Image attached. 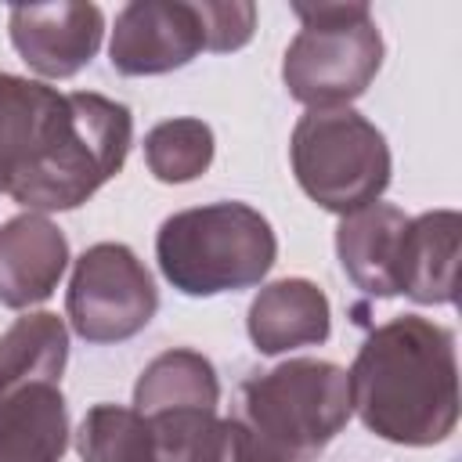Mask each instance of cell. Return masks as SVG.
<instances>
[{"label": "cell", "mask_w": 462, "mask_h": 462, "mask_svg": "<svg viewBox=\"0 0 462 462\" xmlns=\"http://www.w3.org/2000/svg\"><path fill=\"white\" fill-rule=\"evenodd\" d=\"M346 375L368 433L404 448H433L455 433L458 361L451 328L422 314H397L368 332Z\"/></svg>", "instance_id": "1"}, {"label": "cell", "mask_w": 462, "mask_h": 462, "mask_svg": "<svg viewBox=\"0 0 462 462\" xmlns=\"http://www.w3.org/2000/svg\"><path fill=\"white\" fill-rule=\"evenodd\" d=\"M130 141L134 116L123 101L94 90H72L65 94L61 119L54 123L47 144L7 184L4 195L29 213L76 209L123 170Z\"/></svg>", "instance_id": "2"}, {"label": "cell", "mask_w": 462, "mask_h": 462, "mask_svg": "<svg viewBox=\"0 0 462 462\" xmlns=\"http://www.w3.org/2000/svg\"><path fill=\"white\" fill-rule=\"evenodd\" d=\"M278 256L271 220L245 202H209L180 209L159 224L155 260L162 278L184 296L242 292L267 278Z\"/></svg>", "instance_id": "3"}, {"label": "cell", "mask_w": 462, "mask_h": 462, "mask_svg": "<svg viewBox=\"0 0 462 462\" xmlns=\"http://www.w3.org/2000/svg\"><path fill=\"white\" fill-rule=\"evenodd\" d=\"M350 375L321 357H289L242 383L235 415L267 462H318L350 422Z\"/></svg>", "instance_id": "4"}, {"label": "cell", "mask_w": 462, "mask_h": 462, "mask_svg": "<svg viewBox=\"0 0 462 462\" xmlns=\"http://www.w3.org/2000/svg\"><path fill=\"white\" fill-rule=\"evenodd\" d=\"M300 32L285 47L282 83L307 108H343L361 97L383 69V32L361 0L292 4Z\"/></svg>", "instance_id": "5"}, {"label": "cell", "mask_w": 462, "mask_h": 462, "mask_svg": "<svg viewBox=\"0 0 462 462\" xmlns=\"http://www.w3.org/2000/svg\"><path fill=\"white\" fill-rule=\"evenodd\" d=\"M289 159L307 199L339 217L379 202L390 184V144L350 105L307 108L292 126Z\"/></svg>", "instance_id": "6"}, {"label": "cell", "mask_w": 462, "mask_h": 462, "mask_svg": "<svg viewBox=\"0 0 462 462\" xmlns=\"http://www.w3.org/2000/svg\"><path fill=\"white\" fill-rule=\"evenodd\" d=\"M65 310L87 343H123L155 318L159 292L130 245L97 242L72 267Z\"/></svg>", "instance_id": "7"}, {"label": "cell", "mask_w": 462, "mask_h": 462, "mask_svg": "<svg viewBox=\"0 0 462 462\" xmlns=\"http://www.w3.org/2000/svg\"><path fill=\"white\" fill-rule=\"evenodd\" d=\"M206 51L199 0H134L116 14L108 61L119 76H162Z\"/></svg>", "instance_id": "8"}, {"label": "cell", "mask_w": 462, "mask_h": 462, "mask_svg": "<svg viewBox=\"0 0 462 462\" xmlns=\"http://www.w3.org/2000/svg\"><path fill=\"white\" fill-rule=\"evenodd\" d=\"M7 32L22 61L43 79H69L90 65L105 36L97 4H18L7 11Z\"/></svg>", "instance_id": "9"}, {"label": "cell", "mask_w": 462, "mask_h": 462, "mask_svg": "<svg viewBox=\"0 0 462 462\" xmlns=\"http://www.w3.org/2000/svg\"><path fill=\"white\" fill-rule=\"evenodd\" d=\"M69 267V238L43 213H18L0 224V303L29 310L54 296Z\"/></svg>", "instance_id": "10"}, {"label": "cell", "mask_w": 462, "mask_h": 462, "mask_svg": "<svg viewBox=\"0 0 462 462\" xmlns=\"http://www.w3.org/2000/svg\"><path fill=\"white\" fill-rule=\"evenodd\" d=\"M408 213L390 202L354 209L336 227V253L346 278L375 300L401 296V249Z\"/></svg>", "instance_id": "11"}, {"label": "cell", "mask_w": 462, "mask_h": 462, "mask_svg": "<svg viewBox=\"0 0 462 462\" xmlns=\"http://www.w3.org/2000/svg\"><path fill=\"white\" fill-rule=\"evenodd\" d=\"M249 339L260 354L274 357L296 346H318L332 332L328 296L307 278H278L263 285L245 318Z\"/></svg>", "instance_id": "12"}, {"label": "cell", "mask_w": 462, "mask_h": 462, "mask_svg": "<svg viewBox=\"0 0 462 462\" xmlns=\"http://www.w3.org/2000/svg\"><path fill=\"white\" fill-rule=\"evenodd\" d=\"M458 235L455 209H430L408 217L401 249V292L415 303H455L458 289Z\"/></svg>", "instance_id": "13"}, {"label": "cell", "mask_w": 462, "mask_h": 462, "mask_svg": "<svg viewBox=\"0 0 462 462\" xmlns=\"http://www.w3.org/2000/svg\"><path fill=\"white\" fill-rule=\"evenodd\" d=\"M69 408L58 383H22L0 401V462H61Z\"/></svg>", "instance_id": "14"}, {"label": "cell", "mask_w": 462, "mask_h": 462, "mask_svg": "<svg viewBox=\"0 0 462 462\" xmlns=\"http://www.w3.org/2000/svg\"><path fill=\"white\" fill-rule=\"evenodd\" d=\"M65 94L40 79L0 72V191L36 159L54 123L61 119Z\"/></svg>", "instance_id": "15"}, {"label": "cell", "mask_w": 462, "mask_h": 462, "mask_svg": "<svg viewBox=\"0 0 462 462\" xmlns=\"http://www.w3.org/2000/svg\"><path fill=\"white\" fill-rule=\"evenodd\" d=\"M220 404V379L206 354L177 346L159 354L144 365L137 386H134V411L155 415V411H177V408H202L217 411Z\"/></svg>", "instance_id": "16"}, {"label": "cell", "mask_w": 462, "mask_h": 462, "mask_svg": "<svg viewBox=\"0 0 462 462\" xmlns=\"http://www.w3.org/2000/svg\"><path fill=\"white\" fill-rule=\"evenodd\" d=\"M69 361V328L58 314H22L0 336V375L7 393L22 383H61Z\"/></svg>", "instance_id": "17"}, {"label": "cell", "mask_w": 462, "mask_h": 462, "mask_svg": "<svg viewBox=\"0 0 462 462\" xmlns=\"http://www.w3.org/2000/svg\"><path fill=\"white\" fill-rule=\"evenodd\" d=\"M213 130L195 116L162 119L144 134V162L152 177L162 184H188L202 177L213 162Z\"/></svg>", "instance_id": "18"}, {"label": "cell", "mask_w": 462, "mask_h": 462, "mask_svg": "<svg viewBox=\"0 0 462 462\" xmlns=\"http://www.w3.org/2000/svg\"><path fill=\"white\" fill-rule=\"evenodd\" d=\"M76 451L83 462H155L148 419L123 404H94L76 430Z\"/></svg>", "instance_id": "19"}, {"label": "cell", "mask_w": 462, "mask_h": 462, "mask_svg": "<svg viewBox=\"0 0 462 462\" xmlns=\"http://www.w3.org/2000/svg\"><path fill=\"white\" fill-rule=\"evenodd\" d=\"M155 440V462H213L220 440L217 411L202 408H177L144 415Z\"/></svg>", "instance_id": "20"}, {"label": "cell", "mask_w": 462, "mask_h": 462, "mask_svg": "<svg viewBox=\"0 0 462 462\" xmlns=\"http://www.w3.org/2000/svg\"><path fill=\"white\" fill-rule=\"evenodd\" d=\"M206 22V51L227 54L253 40L256 7L249 0H199Z\"/></svg>", "instance_id": "21"}, {"label": "cell", "mask_w": 462, "mask_h": 462, "mask_svg": "<svg viewBox=\"0 0 462 462\" xmlns=\"http://www.w3.org/2000/svg\"><path fill=\"white\" fill-rule=\"evenodd\" d=\"M213 462H267V458L256 451L245 426L231 415V419H220V440H217Z\"/></svg>", "instance_id": "22"}, {"label": "cell", "mask_w": 462, "mask_h": 462, "mask_svg": "<svg viewBox=\"0 0 462 462\" xmlns=\"http://www.w3.org/2000/svg\"><path fill=\"white\" fill-rule=\"evenodd\" d=\"M4 393H7V386H4V375H0V401H4Z\"/></svg>", "instance_id": "23"}]
</instances>
